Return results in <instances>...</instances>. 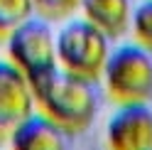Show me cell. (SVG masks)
I'll list each match as a JSON object with an SVG mask.
<instances>
[{"mask_svg":"<svg viewBox=\"0 0 152 150\" xmlns=\"http://www.w3.org/2000/svg\"><path fill=\"white\" fill-rule=\"evenodd\" d=\"M34 93L15 64L0 62V138H7L27 116L34 113Z\"/></svg>","mask_w":152,"mask_h":150,"instance_id":"8992f818","label":"cell"},{"mask_svg":"<svg viewBox=\"0 0 152 150\" xmlns=\"http://www.w3.org/2000/svg\"><path fill=\"white\" fill-rule=\"evenodd\" d=\"M7 59H10L25 76L49 69L56 64V44L49 25L37 17H27L22 25L5 37Z\"/></svg>","mask_w":152,"mask_h":150,"instance_id":"277c9868","label":"cell"},{"mask_svg":"<svg viewBox=\"0 0 152 150\" xmlns=\"http://www.w3.org/2000/svg\"><path fill=\"white\" fill-rule=\"evenodd\" d=\"M34 93V104L69 135L88 130L98 113V89L96 81L79 76L54 64L27 76Z\"/></svg>","mask_w":152,"mask_h":150,"instance_id":"6da1fadb","label":"cell"},{"mask_svg":"<svg viewBox=\"0 0 152 150\" xmlns=\"http://www.w3.org/2000/svg\"><path fill=\"white\" fill-rule=\"evenodd\" d=\"M34 10H39L44 17H52V20H61V17L71 15L74 10H79L81 0H32Z\"/></svg>","mask_w":152,"mask_h":150,"instance_id":"8fae6325","label":"cell"},{"mask_svg":"<svg viewBox=\"0 0 152 150\" xmlns=\"http://www.w3.org/2000/svg\"><path fill=\"white\" fill-rule=\"evenodd\" d=\"M10 150H69V133L42 111L27 116L10 135Z\"/></svg>","mask_w":152,"mask_h":150,"instance_id":"52a82bcc","label":"cell"},{"mask_svg":"<svg viewBox=\"0 0 152 150\" xmlns=\"http://www.w3.org/2000/svg\"><path fill=\"white\" fill-rule=\"evenodd\" d=\"M130 27L137 44L152 54V0H142L130 12Z\"/></svg>","mask_w":152,"mask_h":150,"instance_id":"30bf717a","label":"cell"},{"mask_svg":"<svg viewBox=\"0 0 152 150\" xmlns=\"http://www.w3.org/2000/svg\"><path fill=\"white\" fill-rule=\"evenodd\" d=\"M108 150H152V108L147 101L118 104L106 126Z\"/></svg>","mask_w":152,"mask_h":150,"instance_id":"5b68a950","label":"cell"},{"mask_svg":"<svg viewBox=\"0 0 152 150\" xmlns=\"http://www.w3.org/2000/svg\"><path fill=\"white\" fill-rule=\"evenodd\" d=\"M110 37H106L88 20H71L54 37L56 64L61 69L96 81L110 54Z\"/></svg>","mask_w":152,"mask_h":150,"instance_id":"7a4b0ae2","label":"cell"},{"mask_svg":"<svg viewBox=\"0 0 152 150\" xmlns=\"http://www.w3.org/2000/svg\"><path fill=\"white\" fill-rule=\"evenodd\" d=\"M34 3L32 0H0V40H5L17 25L32 17Z\"/></svg>","mask_w":152,"mask_h":150,"instance_id":"9c48e42d","label":"cell"},{"mask_svg":"<svg viewBox=\"0 0 152 150\" xmlns=\"http://www.w3.org/2000/svg\"><path fill=\"white\" fill-rule=\"evenodd\" d=\"M106 91L115 104H137L152 99V54L140 44L110 49L103 67Z\"/></svg>","mask_w":152,"mask_h":150,"instance_id":"3957f363","label":"cell"},{"mask_svg":"<svg viewBox=\"0 0 152 150\" xmlns=\"http://www.w3.org/2000/svg\"><path fill=\"white\" fill-rule=\"evenodd\" d=\"M79 7L83 10V20L106 37H120L130 27V0H81Z\"/></svg>","mask_w":152,"mask_h":150,"instance_id":"ba28073f","label":"cell"}]
</instances>
